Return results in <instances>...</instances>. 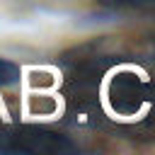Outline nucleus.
<instances>
[{
    "label": "nucleus",
    "mask_w": 155,
    "mask_h": 155,
    "mask_svg": "<svg viewBox=\"0 0 155 155\" xmlns=\"http://www.w3.org/2000/svg\"><path fill=\"white\" fill-rule=\"evenodd\" d=\"M104 5H114V7H148L155 5V0H99Z\"/></svg>",
    "instance_id": "nucleus-1"
}]
</instances>
